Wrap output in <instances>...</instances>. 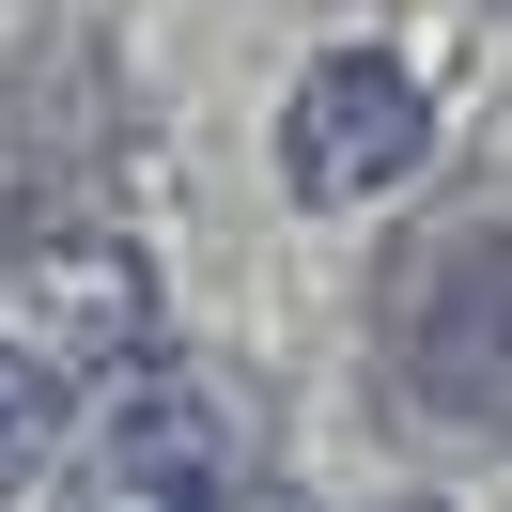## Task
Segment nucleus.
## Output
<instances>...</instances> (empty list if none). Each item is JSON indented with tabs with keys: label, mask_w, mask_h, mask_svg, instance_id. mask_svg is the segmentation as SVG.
<instances>
[{
	"label": "nucleus",
	"mask_w": 512,
	"mask_h": 512,
	"mask_svg": "<svg viewBox=\"0 0 512 512\" xmlns=\"http://www.w3.org/2000/svg\"><path fill=\"white\" fill-rule=\"evenodd\" d=\"M419 156H435V109H419V78H404V63L342 47V63L295 78V125H280L295 202H373V187H404Z\"/></svg>",
	"instance_id": "obj_1"
},
{
	"label": "nucleus",
	"mask_w": 512,
	"mask_h": 512,
	"mask_svg": "<svg viewBox=\"0 0 512 512\" xmlns=\"http://www.w3.org/2000/svg\"><path fill=\"white\" fill-rule=\"evenodd\" d=\"M187 512H295L280 481H233V497H187Z\"/></svg>",
	"instance_id": "obj_2"
},
{
	"label": "nucleus",
	"mask_w": 512,
	"mask_h": 512,
	"mask_svg": "<svg viewBox=\"0 0 512 512\" xmlns=\"http://www.w3.org/2000/svg\"><path fill=\"white\" fill-rule=\"evenodd\" d=\"M388 512H435V497H388Z\"/></svg>",
	"instance_id": "obj_3"
}]
</instances>
